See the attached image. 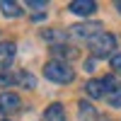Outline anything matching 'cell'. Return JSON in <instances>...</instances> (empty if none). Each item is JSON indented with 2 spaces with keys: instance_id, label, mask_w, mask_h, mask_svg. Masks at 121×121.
<instances>
[{
  "instance_id": "cell-13",
  "label": "cell",
  "mask_w": 121,
  "mask_h": 121,
  "mask_svg": "<svg viewBox=\"0 0 121 121\" xmlns=\"http://www.w3.org/2000/svg\"><path fill=\"white\" fill-rule=\"evenodd\" d=\"M109 104H112V107H121V85L109 95Z\"/></svg>"
},
{
  "instance_id": "cell-6",
  "label": "cell",
  "mask_w": 121,
  "mask_h": 121,
  "mask_svg": "<svg viewBox=\"0 0 121 121\" xmlns=\"http://www.w3.org/2000/svg\"><path fill=\"white\" fill-rule=\"evenodd\" d=\"M68 10L75 12V15H92L97 10V3H92V0H73Z\"/></svg>"
},
{
  "instance_id": "cell-2",
  "label": "cell",
  "mask_w": 121,
  "mask_h": 121,
  "mask_svg": "<svg viewBox=\"0 0 121 121\" xmlns=\"http://www.w3.org/2000/svg\"><path fill=\"white\" fill-rule=\"evenodd\" d=\"M90 48H92V53H95L97 58H107V56L116 48V36L109 34V32H99L97 36L90 39Z\"/></svg>"
},
{
  "instance_id": "cell-3",
  "label": "cell",
  "mask_w": 121,
  "mask_h": 121,
  "mask_svg": "<svg viewBox=\"0 0 121 121\" xmlns=\"http://www.w3.org/2000/svg\"><path fill=\"white\" fill-rule=\"evenodd\" d=\"M99 29H102V24L99 22H85V24H75V27H70V36L73 39H92V36H97L99 34Z\"/></svg>"
},
{
  "instance_id": "cell-8",
  "label": "cell",
  "mask_w": 121,
  "mask_h": 121,
  "mask_svg": "<svg viewBox=\"0 0 121 121\" xmlns=\"http://www.w3.org/2000/svg\"><path fill=\"white\" fill-rule=\"evenodd\" d=\"M85 92L92 97V99H99V97H104V95H107V87H104L102 80H90V82L85 85Z\"/></svg>"
},
{
  "instance_id": "cell-10",
  "label": "cell",
  "mask_w": 121,
  "mask_h": 121,
  "mask_svg": "<svg viewBox=\"0 0 121 121\" xmlns=\"http://www.w3.org/2000/svg\"><path fill=\"white\" fill-rule=\"evenodd\" d=\"M51 51H53L56 56H63V58H75V56H78L75 48H70V46H65V44H56V46H51Z\"/></svg>"
},
{
  "instance_id": "cell-9",
  "label": "cell",
  "mask_w": 121,
  "mask_h": 121,
  "mask_svg": "<svg viewBox=\"0 0 121 121\" xmlns=\"http://www.w3.org/2000/svg\"><path fill=\"white\" fill-rule=\"evenodd\" d=\"M0 7H3L5 17H19V15H22L19 5H17V3H10V0H3V3H0Z\"/></svg>"
},
{
  "instance_id": "cell-5",
  "label": "cell",
  "mask_w": 121,
  "mask_h": 121,
  "mask_svg": "<svg viewBox=\"0 0 121 121\" xmlns=\"http://www.w3.org/2000/svg\"><path fill=\"white\" fill-rule=\"evenodd\" d=\"M17 53V46L12 41H0V68H5L12 63V58Z\"/></svg>"
},
{
  "instance_id": "cell-4",
  "label": "cell",
  "mask_w": 121,
  "mask_h": 121,
  "mask_svg": "<svg viewBox=\"0 0 121 121\" xmlns=\"http://www.w3.org/2000/svg\"><path fill=\"white\" fill-rule=\"evenodd\" d=\"M15 109H19V97L12 92H3L0 95V114H10Z\"/></svg>"
},
{
  "instance_id": "cell-1",
  "label": "cell",
  "mask_w": 121,
  "mask_h": 121,
  "mask_svg": "<svg viewBox=\"0 0 121 121\" xmlns=\"http://www.w3.org/2000/svg\"><path fill=\"white\" fill-rule=\"evenodd\" d=\"M44 75L51 80V82H60V85H65V82H70V80L75 78L73 68H70L65 60H48L44 65Z\"/></svg>"
},
{
  "instance_id": "cell-15",
  "label": "cell",
  "mask_w": 121,
  "mask_h": 121,
  "mask_svg": "<svg viewBox=\"0 0 121 121\" xmlns=\"http://www.w3.org/2000/svg\"><path fill=\"white\" fill-rule=\"evenodd\" d=\"M112 68L116 70V73H121V53H114L112 56Z\"/></svg>"
},
{
  "instance_id": "cell-18",
  "label": "cell",
  "mask_w": 121,
  "mask_h": 121,
  "mask_svg": "<svg viewBox=\"0 0 121 121\" xmlns=\"http://www.w3.org/2000/svg\"><path fill=\"white\" fill-rule=\"evenodd\" d=\"M3 121H7V119H3Z\"/></svg>"
},
{
  "instance_id": "cell-17",
  "label": "cell",
  "mask_w": 121,
  "mask_h": 121,
  "mask_svg": "<svg viewBox=\"0 0 121 121\" xmlns=\"http://www.w3.org/2000/svg\"><path fill=\"white\" fill-rule=\"evenodd\" d=\"M116 10H119V12H121V3H116Z\"/></svg>"
},
{
  "instance_id": "cell-11",
  "label": "cell",
  "mask_w": 121,
  "mask_h": 121,
  "mask_svg": "<svg viewBox=\"0 0 121 121\" xmlns=\"http://www.w3.org/2000/svg\"><path fill=\"white\" fill-rule=\"evenodd\" d=\"M80 116H82V121H92L95 119V112H92V107L87 102H80Z\"/></svg>"
},
{
  "instance_id": "cell-12",
  "label": "cell",
  "mask_w": 121,
  "mask_h": 121,
  "mask_svg": "<svg viewBox=\"0 0 121 121\" xmlns=\"http://www.w3.org/2000/svg\"><path fill=\"white\" fill-rule=\"evenodd\" d=\"M17 80H19V82H22L24 87H29V90H32V87L36 85V80H34V75H29V73H19V75H17Z\"/></svg>"
},
{
  "instance_id": "cell-14",
  "label": "cell",
  "mask_w": 121,
  "mask_h": 121,
  "mask_svg": "<svg viewBox=\"0 0 121 121\" xmlns=\"http://www.w3.org/2000/svg\"><path fill=\"white\" fill-rule=\"evenodd\" d=\"M15 80H17V78H15L12 73H5V70H0V85H12Z\"/></svg>"
},
{
  "instance_id": "cell-7",
  "label": "cell",
  "mask_w": 121,
  "mask_h": 121,
  "mask_svg": "<svg viewBox=\"0 0 121 121\" xmlns=\"http://www.w3.org/2000/svg\"><path fill=\"white\" fill-rule=\"evenodd\" d=\"M44 119H46V121H65V109H63V104H58V102L48 104L46 112H44Z\"/></svg>"
},
{
  "instance_id": "cell-16",
  "label": "cell",
  "mask_w": 121,
  "mask_h": 121,
  "mask_svg": "<svg viewBox=\"0 0 121 121\" xmlns=\"http://www.w3.org/2000/svg\"><path fill=\"white\" fill-rule=\"evenodd\" d=\"M85 70H87V73H92V70H95V60H87V63H85Z\"/></svg>"
}]
</instances>
